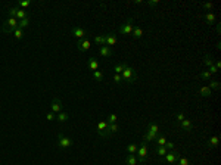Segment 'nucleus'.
<instances>
[{
  "label": "nucleus",
  "mask_w": 221,
  "mask_h": 165,
  "mask_svg": "<svg viewBox=\"0 0 221 165\" xmlns=\"http://www.w3.org/2000/svg\"><path fill=\"white\" fill-rule=\"evenodd\" d=\"M178 165H190V161L187 158H184V156H180L178 158Z\"/></svg>",
  "instance_id": "obj_39"
},
{
  "label": "nucleus",
  "mask_w": 221,
  "mask_h": 165,
  "mask_svg": "<svg viewBox=\"0 0 221 165\" xmlns=\"http://www.w3.org/2000/svg\"><path fill=\"white\" fill-rule=\"evenodd\" d=\"M137 147H139V146H137V145H134V143H131V145H128V146H127V147H125V149H127V152H128L130 155H136V152H137Z\"/></svg>",
  "instance_id": "obj_28"
},
{
  "label": "nucleus",
  "mask_w": 221,
  "mask_h": 165,
  "mask_svg": "<svg viewBox=\"0 0 221 165\" xmlns=\"http://www.w3.org/2000/svg\"><path fill=\"white\" fill-rule=\"evenodd\" d=\"M94 43L99 46V47H102V46H106V34H99L94 37Z\"/></svg>",
  "instance_id": "obj_18"
},
{
  "label": "nucleus",
  "mask_w": 221,
  "mask_h": 165,
  "mask_svg": "<svg viewBox=\"0 0 221 165\" xmlns=\"http://www.w3.org/2000/svg\"><path fill=\"white\" fill-rule=\"evenodd\" d=\"M212 94V90L208 86H202L201 88H199V96L202 97H209Z\"/></svg>",
  "instance_id": "obj_17"
},
{
  "label": "nucleus",
  "mask_w": 221,
  "mask_h": 165,
  "mask_svg": "<svg viewBox=\"0 0 221 165\" xmlns=\"http://www.w3.org/2000/svg\"><path fill=\"white\" fill-rule=\"evenodd\" d=\"M16 28H18V19L16 18H8L3 24V33H6V34H12Z\"/></svg>",
  "instance_id": "obj_3"
},
{
  "label": "nucleus",
  "mask_w": 221,
  "mask_h": 165,
  "mask_svg": "<svg viewBox=\"0 0 221 165\" xmlns=\"http://www.w3.org/2000/svg\"><path fill=\"white\" fill-rule=\"evenodd\" d=\"M205 21H207L208 25H214L215 24V15L212 13V12H208V13L205 15Z\"/></svg>",
  "instance_id": "obj_23"
},
{
  "label": "nucleus",
  "mask_w": 221,
  "mask_h": 165,
  "mask_svg": "<svg viewBox=\"0 0 221 165\" xmlns=\"http://www.w3.org/2000/svg\"><path fill=\"white\" fill-rule=\"evenodd\" d=\"M116 40H118V37H116L115 33H109V34H106V46H108V47L115 46Z\"/></svg>",
  "instance_id": "obj_11"
},
{
  "label": "nucleus",
  "mask_w": 221,
  "mask_h": 165,
  "mask_svg": "<svg viewBox=\"0 0 221 165\" xmlns=\"http://www.w3.org/2000/svg\"><path fill=\"white\" fill-rule=\"evenodd\" d=\"M93 78H94L96 81L102 82V81H103V72L99 71V69H97V71H93Z\"/></svg>",
  "instance_id": "obj_26"
},
{
  "label": "nucleus",
  "mask_w": 221,
  "mask_h": 165,
  "mask_svg": "<svg viewBox=\"0 0 221 165\" xmlns=\"http://www.w3.org/2000/svg\"><path fill=\"white\" fill-rule=\"evenodd\" d=\"M174 147H175V146H174V143H171V141H167V143H165V149H167V151H174Z\"/></svg>",
  "instance_id": "obj_43"
},
{
  "label": "nucleus",
  "mask_w": 221,
  "mask_h": 165,
  "mask_svg": "<svg viewBox=\"0 0 221 165\" xmlns=\"http://www.w3.org/2000/svg\"><path fill=\"white\" fill-rule=\"evenodd\" d=\"M30 25V18H25V19H21V21H18V28H21V29H24V28H27Z\"/></svg>",
  "instance_id": "obj_27"
},
{
  "label": "nucleus",
  "mask_w": 221,
  "mask_h": 165,
  "mask_svg": "<svg viewBox=\"0 0 221 165\" xmlns=\"http://www.w3.org/2000/svg\"><path fill=\"white\" fill-rule=\"evenodd\" d=\"M99 55L102 58H109V56H112V49L108 46H102V47H99Z\"/></svg>",
  "instance_id": "obj_14"
},
{
  "label": "nucleus",
  "mask_w": 221,
  "mask_h": 165,
  "mask_svg": "<svg viewBox=\"0 0 221 165\" xmlns=\"http://www.w3.org/2000/svg\"><path fill=\"white\" fill-rule=\"evenodd\" d=\"M175 120H177L178 122H181L183 120H186V117H184V114H183V112H178L177 115H175Z\"/></svg>",
  "instance_id": "obj_42"
},
{
  "label": "nucleus",
  "mask_w": 221,
  "mask_h": 165,
  "mask_svg": "<svg viewBox=\"0 0 221 165\" xmlns=\"http://www.w3.org/2000/svg\"><path fill=\"white\" fill-rule=\"evenodd\" d=\"M155 139H156V137H155V136H152V134H149L148 131H146V133H144V134H143V141H146V143H150V141H155Z\"/></svg>",
  "instance_id": "obj_33"
},
{
  "label": "nucleus",
  "mask_w": 221,
  "mask_h": 165,
  "mask_svg": "<svg viewBox=\"0 0 221 165\" xmlns=\"http://www.w3.org/2000/svg\"><path fill=\"white\" fill-rule=\"evenodd\" d=\"M131 35H133V39H142V35H143V29L140 28V27H134Z\"/></svg>",
  "instance_id": "obj_24"
},
{
  "label": "nucleus",
  "mask_w": 221,
  "mask_h": 165,
  "mask_svg": "<svg viewBox=\"0 0 221 165\" xmlns=\"http://www.w3.org/2000/svg\"><path fill=\"white\" fill-rule=\"evenodd\" d=\"M50 111H52L53 114H59V112L63 111L62 100H61L59 97H55V99L52 100V103H50Z\"/></svg>",
  "instance_id": "obj_7"
},
{
  "label": "nucleus",
  "mask_w": 221,
  "mask_h": 165,
  "mask_svg": "<svg viewBox=\"0 0 221 165\" xmlns=\"http://www.w3.org/2000/svg\"><path fill=\"white\" fill-rule=\"evenodd\" d=\"M71 33H72V35H74V37H77L78 40L86 39V37H87V31L83 28V27H74Z\"/></svg>",
  "instance_id": "obj_10"
},
{
  "label": "nucleus",
  "mask_w": 221,
  "mask_h": 165,
  "mask_svg": "<svg viewBox=\"0 0 221 165\" xmlns=\"http://www.w3.org/2000/svg\"><path fill=\"white\" fill-rule=\"evenodd\" d=\"M97 134L103 139H108L110 137V133H109V125H108V122L105 120H102V121L97 122Z\"/></svg>",
  "instance_id": "obj_5"
},
{
  "label": "nucleus",
  "mask_w": 221,
  "mask_h": 165,
  "mask_svg": "<svg viewBox=\"0 0 221 165\" xmlns=\"http://www.w3.org/2000/svg\"><path fill=\"white\" fill-rule=\"evenodd\" d=\"M16 10H18V6H12L8 9V16L9 18H16Z\"/></svg>",
  "instance_id": "obj_32"
},
{
  "label": "nucleus",
  "mask_w": 221,
  "mask_h": 165,
  "mask_svg": "<svg viewBox=\"0 0 221 165\" xmlns=\"http://www.w3.org/2000/svg\"><path fill=\"white\" fill-rule=\"evenodd\" d=\"M12 35H13V39H16V40H21L22 37H24V29H21V28H16L12 33Z\"/></svg>",
  "instance_id": "obj_25"
},
{
  "label": "nucleus",
  "mask_w": 221,
  "mask_h": 165,
  "mask_svg": "<svg viewBox=\"0 0 221 165\" xmlns=\"http://www.w3.org/2000/svg\"><path fill=\"white\" fill-rule=\"evenodd\" d=\"M25 18H28V12H25V9H19L16 10V19L21 21V19H25Z\"/></svg>",
  "instance_id": "obj_21"
},
{
  "label": "nucleus",
  "mask_w": 221,
  "mask_h": 165,
  "mask_svg": "<svg viewBox=\"0 0 221 165\" xmlns=\"http://www.w3.org/2000/svg\"><path fill=\"white\" fill-rule=\"evenodd\" d=\"M217 33H218V34L221 33V27H220V24H217Z\"/></svg>",
  "instance_id": "obj_46"
},
{
  "label": "nucleus",
  "mask_w": 221,
  "mask_h": 165,
  "mask_svg": "<svg viewBox=\"0 0 221 165\" xmlns=\"http://www.w3.org/2000/svg\"><path fill=\"white\" fill-rule=\"evenodd\" d=\"M74 145V141H72L71 137L65 136V134H59L58 139H56V146L61 147V149H68V147H71Z\"/></svg>",
  "instance_id": "obj_4"
},
{
  "label": "nucleus",
  "mask_w": 221,
  "mask_h": 165,
  "mask_svg": "<svg viewBox=\"0 0 221 165\" xmlns=\"http://www.w3.org/2000/svg\"><path fill=\"white\" fill-rule=\"evenodd\" d=\"M146 131H148L149 134H152V136L156 137L159 134V125L158 124H155V122H150L149 125H148V130Z\"/></svg>",
  "instance_id": "obj_12"
},
{
  "label": "nucleus",
  "mask_w": 221,
  "mask_h": 165,
  "mask_svg": "<svg viewBox=\"0 0 221 165\" xmlns=\"http://www.w3.org/2000/svg\"><path fill=\"white\" fill-rule=\"evenodd\" d=\"M121 78H122V82H125V84H134L136 80H137V72L134 71V68L127 65L125 69L121 72Z\"/></svg>",
  "instance_id": "obj_1"
},
{
  "label": "nucleus",
  "mask_w": 221,
  "mask_h": 165,
  "mask_svg": "<svg viewBox=\"0 0 221 165\" xmlns=\"http://www.w3.org/2000/svg\"><path fill=\"white\" fill-rule=\"evenodd\" d=\"M218 143H220L218 136H212V137H209V140L207 141V147L208 149H215L217 146H218Z\"/></svg>",
  "instance_id": "obj_13"
},
{
  "label": "nucleus",
  "mask_w": 221,
  "mask_h": 165,
  "mask_svg": "<svg viewBox=\"0 0 221 165\" xmlns=\"http://www.w3.org/2000/svg\"><path fill=\"white\" fill-rule=\"evenodd\" d=\"M128 63L127 62H120V63H115V67H114V71H115V74H121L122 71L125 69V67H127Z\"/></svg>",
  "instance_id": "obj_20"
},
{
  "label": "nucleus",
  "mask_w": 221,
  "mask_h": 165,
  "mask_svg": "<svg viewBox=\"0 0 221 165\" xmlns=\"http://www.w3.org/2000/svg\"><path fill=\"white\" fill-rule=\"evenodd\" d=\"M108 125H109V133H110V134H114V133H118V131H120V125H118V122L108 124Z\"/></svg>",
  "instance_id": "obj_31"
},
{
  "label": "nucleus",
  "mask_w": 221,
  "mask_h": 165,
  "mask_svg": "<svg viewBox=\"0 0 221 165\" xmlns=\"http://www.w3.org/2000/svg\"><path fill=\"white\" fill-rule=\"evenodd\" d=\"M155 152H156V153H158L159 156H165L167 155V149H165V146H158V147H156V149H155Z\"/></svg>",
  "instance_id": "obj_34"
},
{
  "label": "nucleus",
  "mask_w": 221,
  "mask_h": 165,
  "mask_svg": "<svg viewBox=\"0 0 221 165\" xmlns=\"http://www.w3.org/2000/svg\"><path fill=\"white\" fill-rule=\"evenodd\" d=\"M180 156H181V155H180V153H178V152L174 149V151L167 152V155H165V161H167L168 164H175Z\"/></svg>",
  "instance_id": "obj_9"
},
{
  "label": "nucleus",
  "mask_w": 221,
  "mask_h": 165,
  "mask_svg": "<svg viewBox=\"0 0 221 165\" xmlns=\"http://www.w3.org/2000/svg\"><path fill=\"white\" fill-rule=\"evenodd\" d=\"M89 68H90L91 71H97V69H99V62H97L94 58H90L89 59Z\"/></svg>",
  "instance_id": "obj_22"
},
{
  "label": "nucleus",
  "mask_w": 221,
  "mask_h": 165,
  "mask_svg": "<svg viewBox=\"0 0 221 165\" xmlns=\"http://www.w3.org/2000/svg\"><path fill=\"white\" fill-rule=\"evenodd\" d=\"M202 8H203V9H207V10H209V12H212V9H214V5H212V3H203V5H202Z\"/></svg>",
  "instance_id": "obj_40"
},
{
  "label": "nucleus",
  "mask_w": 221,
  "mask_h": 165,
  "mask_svg": "<svg viewBox=\"0 0 221 165\" xmlns=\"http://www.w3.org/2000/svg\"><path fill=\"white\" fill-rule=\"evenodd\" d=\"M159 2H148V5L150 6V8H155V6H158Z\"/></svg>",
  "instance_id": "obj_45"
},
{
  "label": "nucleus",
  "mask_w": 221,
  "mask_h": 165,
  "mask_svg": "<svg viewBox=\"0 0 221 165\" xmlns=\"http://www.w3.org/2000/svg\"><path fill=\"white\" fill-rule=\"evenodd\" d=\"M106 122H108V124H114V122H118V117H116L115 114H110L109 117L106 118Z\"/></svg>",
  "instance_id": "obj_37"
},
{
  "label": "nucleus",
  "mask_w": 221,
  "mask_h": 165,
  "mask_svg": "<svg viewBox=\"0 0 221 165\" xmlns=\"http://www.w3.org/2000/svg\"><path fill=\"white\" fill-rule=\"evenodd\" d=\"M199 77H201V80H205V81H208V80L211 78V74L208 72V71H201Z\"/></svg>",
  "instance_id": "obj_38"
},
{
  "label": "nucleus",
  "mask_w": 221,
  "mask_h": 165,
  "mask_svg": "<svg viewBox=\"0 0 221 165\" xmlns=\"http://www.w3.org/2000/svg\"><path fill=\"white\" fill-rule=\"evenodd\" d=\"M137 162H139V161H137L136 155H130V153H128V155L125 156V164L127 165H137Z\"/></svg>",
  "instance_id": "obj_19"
},
{
  "label": "nucleus",
  "mask_w": 221,
  "mask_h": 165,
  "mask_svg": "<svg viewBox=\"0 0 221 165\" xmlns=\"http://www.w3.org/2000/svg\"><path fill=\"white\" fill-rule=\"evenodd\" d=\"M208 87L211 88V90H220V82H218V80H212V81H209V86Z\"/></svg>",
  "instance_id": "obj_30"
},
{
  "label": "nucleus",
  "mask_w": 221,
  "mask_h": 165,
  "mask_svg": "<svg viewBox=\"0 0 221 165\" xmlns=\"http://www.w3.org/2000/svg\"><path fill=\"white\" fill-rule=\"evenodd\" d=\"M114 82H116V84H121V82H122L121 74H115V75H114Z\"/></svg>",
  "instance_id": "obj_41"
},
{
  "label": "nucleus",
  "mask_w": 221,
  "mask_h": 165,
  "mask_svg": "<svg viewBox=\"0 0 221 165\" xmlns=\"http://www.w3.org/2000/svg\"><path fill=\"white\" fill-rule=\"evenodd\" d=\"M137 161L139 162H146L148 161V143L142 141V145L137 147Z\"/></svg>",
  "instance_id": "obj_6"
},
{
  "label": "nucleus",
  "mask_w": 221,
  "mask_h": 165,
  "mask_svg": "<svg viewBox=\"0 0 221 165\" xmlns=\"http://www.w3.org/2000/svg\"><path fill=\"white\" fill-rule=\"evenodd\" d=\"M170 165H174V164H170Z\"/></svg>",
  "instance_id": "obj_47"
},
{
  "label": "nucleus",
  "mask_w": 221,
  "mask_h": 165,
  "mask_svg": "<svg viewBox=\"0 0 221 165\" xmlns=\"http://www.w3.org/2000/svg\"><path fill=\"white\" fill-rule=\"evenodd\" d=\"M68 120H69V114L68 112H59V114H56V121L59 122V124H63V122H67Z\"/></svg>",
  "instance_id": "obj_15"
},
{
  "label": "nucleus",
  "mask_w": 221,
  "mask_h": 165,
  "mask_svg": "<svg viewBox=\"0 0 221 165\" xmlns=\"http://www.w3.org/2000/svg\"><path fill=\"white\" fill-rule=\"evenodd\" d=\"M180 128H181L183 131H192L193 128V124L190 120H183L181 122H180Z\"/></svg>",
  "instance_id": "obj_16"
},
{
  "label": "nucleus",
  "mask_w": 221,
  "mask_h": 165,
  "mask_svg": "<svg viewBox=\"0 0 221 165\" xmlns=\"http://www.w3.org/2000/svg\"><path fill=\"white\" fill-rule=\"evenodd\" d=\"M133 29H134V18H128V19L120 27V34L131 35Z\"/></svg>",
  "instance_id": "obj_2"
},
{
  "label": "nucleus",
  "mask_w": 221,
  "mask_h": 165,
  "mask_svg": "<svg viewBox=\"0 0 221 165\" xmlns=\"http://www.w3.org/2000/svg\"><path fill=\"white\" fill-rule=\"evenodd\" d=\"M203 62H205V65L211 67V65H214V59L211 58V55H205L203 56Z\"/></svg>",
  "instance_id": "obj_36"
},
{
  "label": "nucleus",
  "mask_w": 221,
  "mask_h": 165,
  "mask_svg": "<svg viewBox=\"0 0 221 165\" xmlns=\"http://www.w3.org/2000/svg\"><path fill=\"white\" fill-rule=\"evenodd\" d=\"M91 47V41L89 39H81V40H78L77 41V49H78V52H87L89 49Z\"/></svg>",
  "instance_id": "obj_8"
},
{
  "label": "nucleus",
  "mask_w": 221,
  "mask_h": 165,
  "mask_svg": "<svg viewBox=\"0 0 221 165\" xmlns=\"http://www.w3.org/2000/svg\"><path fill=\"white\" fill-rule=\"evenodd\" d=\"M30 5H31L30 0H21V2H18V8H19V9H25V8H28Z\"/></svg>",
  "instance_id": "obj_35"
},
{
  "label": "nucleus",
  "mask_w": 221,
  "mask_h": 165,
  "mask_svg": "<svg viewBox=\"0 0 221 165\" xmlns=\"http://www.w3.org/2000/svg\"><path fill=\"white\" fill-rule=\"evenodd\" d=\"M155 141H156V145H158V146H165V143H167V139H165V136H161V134H158V136H156V139H155Z\"/></svg>",
  "instance_id": "obj_29"
},
{
  "label": "nucleus",
  "mask_w": 221,
  "mask_h": 165,
  "mask_svg": "<svg viewBox=\"0 0 221 165\" xmlns=\"http://www.w3.org/2000/svg\"><path fill=\"white\" fill-rule=\"evenodd\" d=\"M53 120H56V114H53L52 111L47 112V121H53Z\"/></svg>",
  "instance_id": "obj_44"
}]
</instances>
